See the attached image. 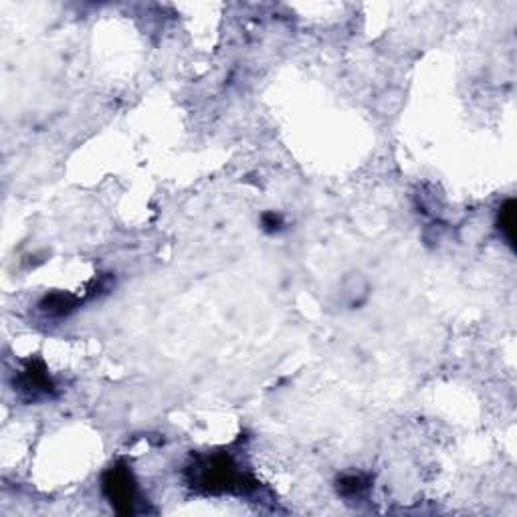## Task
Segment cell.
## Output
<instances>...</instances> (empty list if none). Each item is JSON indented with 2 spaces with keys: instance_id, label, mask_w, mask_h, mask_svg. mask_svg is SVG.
Returning a JSON list of instances; mask_svg holds the SVG:
<instances>
[{
  "instance_id": "1",
  "label": "cell",
  "mask_w": 517,
  "mask_h": 517,
  "mask_svg": "<svg viewBox=\"0 0 517 517\" xmlns=\"http://www.w3.org/2000/svg\"><path fill=\"white\" fill-rule=\"evenodd\" d=\"M194 483L210 493L234 491L243 489L245 477L236 471V467L227 455H216L212 459L203 461L196 467V479Z\"/></svg>"
},
{
  "instance_id": "2",
  "label": "cell",
  "mask_w": 517,
  "mask_h": 517,
  "mask_svg": "<svg viewBox=\"0 0 517 517\" xmlns=\"http://www.w3.org/2000/svg\"><path fill=\"white\" fill-rule=\"evenodd\" d=\"M104 491L107 499L111 501V505L120 511V514H131L133 505H135V483L133 477L129 473V469L124 465L111 467L105 473L104 479Z\"/></svg>"
},
{
  "instance_id": "3",
  "label": "cell",
  "mask_w": 517,
  "mask_h": 517,
  "mask_svg": "<svg viewBox=\"0 0 517 517\" xmlns=\"http://www.w3.org/2000/svg\"><path fill=\"white\" fill-rule=\"evenodd\" d=\"M499 231L511 247L516 245V203L511 198L499 208Z\"/></svg>"
},
{
  "instance_id": "4",
  "label": "cell",
  "mask_w": 517,
  "mask_h": 517,
  "mask_svg": "<svg viewBox=\"0 0 517 517\" xmlns=\"http://www.w3.org/2000/svg\"><path fill=\"white\" fill-rule=\"evenodd\" d=\"M339 493L344 497H360L366 489H368V481L364 479L362 475H346L339 479Z\"/></svg>"
},
{
  "instance_id": "5",
  "label": "cell",
  "mask_w": 517,
  "mask_h": 517,
  "mask_svg": "<svg viewBox=\"0 0 517 517\" xmlns=\"http://www.w3.org/2000/svg\"><path fill=\"white\" fill-rule=\"evenodd\" d=\"M281 227H283V218L279 214H275V212L263 214V229L267 233H277V231H281Z\"/></svg>"
}]
</instances>
